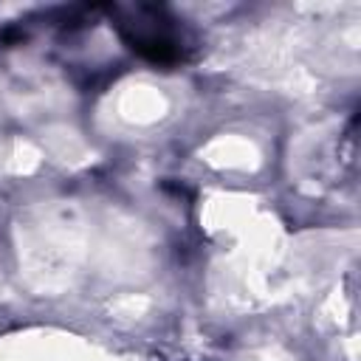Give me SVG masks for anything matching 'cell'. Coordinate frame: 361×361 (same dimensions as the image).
Segmentation results:
<instances>
[{
	"instance_id": "cell-1",
	"label": "cell",
	"mask_w": 361,
	"mask_h": 361,
	"mask_svg": "<svg viewBox=\"0 0 361 361\" xmlns=\"http://www.w3.org/2000/svg\"><path fill=\"white\" fill-rule=\"evenodd\" d=\"M116 28L121 39L152 65H180L189 59V48L183 31L175 25L161 6H116L113 8Z\"/></svg>"
}]
</instances>
